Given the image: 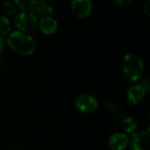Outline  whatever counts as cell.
<instances>
[{
	"mask_svg": "<svg viewBox=\"0 0 150 150\" xmlns=\"http://www.w3.org/2000/svg\"><path fill=\"white\" fill-rule=\"evenodd\" d=\"M6 44L16 54L28 56L36 50V42L33 37L21 32L14 31L6 39Z\"/></svg>",
	"mask_w": 150,
	"mask_h": 150,
	"instance_id": "1",
	"label": "cell"
},
{
	"mask_svg": "<svg viewBox=\"0 0 150 150\" xmlns=\"http://www.w3.org/2000/svg\"><path fill=\"white\" fill-rule=\"evenodd\" d=\"M125 76L132 82H139L144 74V63L140 56L135 54L125 55L122 62Z\"/></svg>",
	"mask_w": 150,
	"mask_h": 150,
	"instance_id": "2",
	"label": "cell"
},
{
	"mask_svg": "<svg viewBox=\"0 0 150 150\" xmlns=\"http://www.w3.org/2000/svg\"><path fill=\"white\" fill-rule=\"evenodd\" d=\"M15 25L18 31L23 33L30 32L37 27V18L29 11H22L15 17Z\"/></svg>",
	"mask_w": 150,
	"mask_h": 150,
	"instance_id": "3",
	"label": "cell"
},
{
	"mask_svg": "<svg viewBox=\"0 0 150 150\" xmlns=\"http://www.w3.org/2000/svg\"><path fill=\"white\" fill-rule=\"evenodd\" d=\"M76 108L83 113H92L98 107V99L91 94H82L75 101Z\"/></svg>",
	"mask_w": 150,
	"mask_h": 150,
	"instance_id": "4",
	"label": "cell"
},
{
	"mask_svg": "<svg viewBox=\"0 0 150 150\" xmlns=\"http://www.w3.org/2000/svg\"><path fill=\"white\" fill-rule=\"evenodd\" d=\"M131 149L133 150H149L150 145L149 134L145 131L134 133L131 142Z\"/></svg>",
	"mask_w": 150,
	"mask_h": 150,
	"instance_id": "5",
	"label": "cell"
},
{
	"mask_svg": "<svg viewBox=\"0 0 150 150\" xmlns=\"http://www.w3.org/2000/svg\"><path fill=\"white\" fill-rule=\"evenodd\" d=\"M71 9L76 17L84 18L90 16L92 11V3L91 0H73Z\"/></svg>",
	"mask_w": 150,
	"mask_h": 150,
	"instance_id": "6",
	"label": "cell"
},
{
	"mask_svg": "<svg viewBox=\"0 0 150 150\" xmlns=\"http://www.w3.org/2000/svg\"><path fill=\"white\" fill-rule=\"evenodd\" d=\"M30 11L36 18H40L51 16L53 13L52 6L45 0H33Z\"/></svg>",
	"mask_w": 150,
	"mask_h": 150,
	"instance_id": "7",
	"label": "cell"
},
{
	"mask_svg": "<svg viewBox=\"0 0 150 150\" xmlns=\"http://www.w3.org/2000/svg\"><path fill=\"white\" fill-rule=\"evenodd\" d=\"M129 138L124 133L112 134L108 140V147L112 150H125L129 145Z\"/></svg>",
	"mask_w": 150,
	"mask_h": 150,
	"instance_id": "8",
	"label": "cell"
},
{
	"mask_svg": "<svg viewBox=\"0 0 150 150\" xmlns=\"http://www.w3.org/2000/svg\"><path fill=\"white\" fill-rule=\"evenodd\" d=\"M147 93L146 90L140 83H136L128 89L127 95V100L132 105H139L144 100Z\"/></svg>",
	"mask_w": 150,
	"mask_h": 150,
	"instance_id": "9",
	"label": "cell"
},
{
	"mask_svg": "<svg viewBox=\"0 0 150 150\" xmlns=\"http://www.w3.org/2000/svg\"><path fill=\"white\" fill-rule=\"evenodd\" d=\"M39 27L44 34L52 35L57 31L58 25H57L56 20L54 18H52L51 16H48V17L40 18V23H39Z\"/></svg>",
	"mask_w": 150,
	"mask_h": 150,
	"instance_id": "10",
	"label": "cell"
},
{
	"mask_svg": "<svg viewBox=\"0 0 150 150\" xmlns=\"http://www.w3.org/2000/svg\"><path fill=\"white\" fill-rule=\"evenodd\" d=\"M105 105L108 109L112 117L114 118L115 120H121L124 117V110L120 105L108 100L105 101Z\"/></svg>",
	"mask_w": 150,
	"mask_h": 150,
	"instance_id": "11",
	"label": "cell"
},
{
	"mask_svg": "<svg viewBox=\"0 0 150 150\" xmlns=\"http://www.w3.org/2000/svg\"><path fill=\"white\" fill-rule=\"evenodd\" d=\"M121 126L126 133H134L137 129V122L134 118L131 116H126L121 119Z\"/></svg>",
	"mask_w": 150,
	"mask_h": 150,
	"instance_id": "12",
	"label": "cell"
},
{
	"mask_svg": "<svg viewBox=\"0 0 150 150\" xmlns=\"http://www.w3.org/2000/svg\"><path fill=\"white\" fill-rule=\"evenodd\" d=\"M11 29V25L9 18L4 16H0V35L6 36L10 33Z\"/></svg>",
	"mask_w": 150,
	"mask_h": 150,
	"instance_id": "13",
	"label": "cell"
},
{
	"mask_svg": "<svg viewBox=\"0 0 150 150\" xmlns=\"http://www.w3.org/2000/svg\"><path fill=\"white\" fill-rule=\"evenodd\" d=\"M3 9L4 12L10 16H15L17 14V8L15 6L14 3H11L10 1H5L3 4Z\"/></svg>",
	"mask_w": 150,
	"mask_h": 150,
	"instance_id": "14",
	"label": "cell"
},
{
	"mask_svg": "<svg viewBox=\"0 0 150 150\" xmlns=\"http://www.w3.org/2000/svg\"><path fill=\"white\" fill-rule=\"evenodd\" d=\"M33 0H14V4L23 11H27L30 10Z\"/></svg>",
	"mask_w": 150,
	"mask_h": 150,
	"instance_id": "15",
	"label": "cell"
},
{
	"mask_svg": "<svg viewBox=\"0 0 150 150\" xmlns=\"http://www.w3.org/2000/svg\"><path fill=\"white\" fill-rule=\"evenodd\" d=\"M114 1L118 5L121 7H127L133 3L134 0H114Z\"/></svg>",
	"mask_w": 150,
	"mask_h": 150,
	"instance_id": "16",
	"label": "cell"
},
{
	"mask_svg": "<svg viewBox=\"0 0 150 150\" xmlns=\"http://www.w3.org/2000/svg\"><path fill=\"white\" fill-rule=\"evenodd\" d=\"M140 81H141L140 84L146 90L147 92H149L150 91V83L149 79H141Z\"/></svg>",
	"mask_w": 150,
	"mask_h": 150,
	"instance_id": "17",
	"label": "cell"
},
{
	"mask_svg": "<svg viewBox=\"0 0 150 150\" xmlns=\"http://www.w3.org/2000/svg\"><path fill=\"white\" fill-rule=\"evenodd\" d=\"M143 11L148 17H149L150 0H145V2L143 3Z\"/></svg>",
	"mask_w": 150,
	"mask_h": 150,
	"instance_id": "18",
	"label": "cell"
},
{
	"mask_svg": "<svg viewBox=\"0 0 150 150\" xmlns=\"http://www.w3.org/2000/svg\"><path fill=\"white\" fill-rule=\"evenodd\" d=\"M6 44V39L4 36L0 35V52L4 48V46Z\"/></svg>",
	"mask_w": 150,
	"mask_h": 150,
	"instance_id": "19",
	"label": "cell"
},
{
	"mask_svg": "<svg viewBox=\"0 0 150 150\" xmlns=\"http://www.w3.org/2000/svg\"><path fill=\"white\" fill-rule=\"evenodd\" d=\"M0 66H1V61H0Z\"/></svg>",
	"mask_w": 150,
	"mask_h": 150,
	"instance_id": "20",
	"label": "cell"
}]
</instances>
